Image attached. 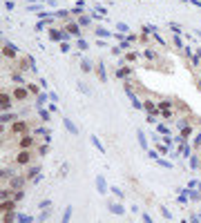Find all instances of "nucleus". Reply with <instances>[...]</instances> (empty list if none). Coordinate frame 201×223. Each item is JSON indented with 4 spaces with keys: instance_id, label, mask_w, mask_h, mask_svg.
<instances>
[{
    "instance_id": "1",
    "label": "nucleus",
    "mask_w": 201,
    "mask_h": 223,
    "mask_svg": "<svg viewBox=\"0 0 201 223\" xmlns=\"http://www.w3.org/2000/svg\"><path fill=\"white\" fill-rule=\"evenodd\" d=\"M29 132V123H25V121H13V125H11V134H27Z\"/></svg>"
},
{
    "instance_id": "2",
    "label": "nucleus",
    "mask_w": 201,
    "mask_h": 223,
    "mask_svg": "<svg viewBox=\"0 0 201 223\" xmlns=\"http://www.w3.org/2000/svg\"><path fill=\"white\" fill-rule=\"evenodd\" d=\"M31 161H34V154H31L29 150H22L20 154L16 156V163L18 165H27V163H31Z\"/></svg>"
},
{
    "instance_id": "3",
    "label": "nucleus",
    "mask_w": 201,
    "mask_h": 223,
    "mask_svg": "<svg viewBox=\"0 0 201 223\" xmlns=\"http://www.w3.org/2000/svg\"><path fill=\"white\" fill-rule=\"evenodd\" d=\"M18 145H20V150H31L36 145V139H34V136L22 134V139H20V143H18Z\"/></svg>"
},
{
    "instance_id": "4",
    "label": "nucleus",
    "mask_w": 201,
    "mask_h": 223,
    "mask_svg": "<svg viewBox=\"0 0 201 223\" xmlns=\"http://www.w3.org/2000/svg\"><path fill=\"white\" fill-rule=\"evenodd\" d=\"M27 96H29V92H27L25 87H16L13 89V101H27Z\"/></svg>"
},
{
    "instance_id": "5",
    "label": "nucleus",
    "mask_w": 201,
    "mask_h": 223,
    "mask_svg": "<svg viewBox=\"0 0 201 223\" xmlns=\"http://www.w3.org/2000/svg\"><path fill=\"white\" fill-rule=\"evenodd\" d=\"M2 110H9V94L2 92Z\"/></svg>"
},
{
    "instance_id": "6",
    "label": "nucleus",
    "mask_w": 201,
    "mask_h": 223,
    "mask_svg": "<svg viewBox=\"0 0 201 223\" xmlns=\"http://www.w3.org/2000/svg\"><path fill=\"white\" fill-rule=\"evenodd\" d=\"M130 74H132V69H130V67H121V69H119V76H121V78H123V76H130Z\"/></svg>"
},
{
    "instance_id": "7",
    "label": "nucleus",
    "mask_w": 201,
    "mask_h": 223,
    "mask_svg": "<svg viewBox=\"0 0 201 223\" xmlns=\"http://www.w3.org/2000/svg\"><path fill=\"white\" fill-rule=\"evenodd\" d=\"M125 60H128V63H134V60H136V56L130 51V54H125Z\"/></svg>"
},
{
    "instance_id": "8",
    "label": "nucleus",
    "mask_w": 201,
    "mask_h": 223,
    "mask_svg": "<svg viewBox=\"0 0 201 223\" xmlns=\"http://www.w3.org/2000/svg\"><path fill=\"white\" fill-rule=\"evenodd\" d=\"M145 110H148V112H154L156 107H154V103H150V101H148V103H145Z\"/></svg>"
},
{
    "instance_id": "9",
    "label": "nucleus",
    "mask_w": 201,
    "mask_h": 223,
    "mask_svg": "<svg viewBox=\"0 0 201 223\" xmlns=\"http://www.w3.org/2000/svg\"><path fill=\"white\" fill-rule=\"evenodd\" d=\"M4 56H7V58H13L16 54H11V49H9V47H4Z\"/></svg>"
}]
</instances>
